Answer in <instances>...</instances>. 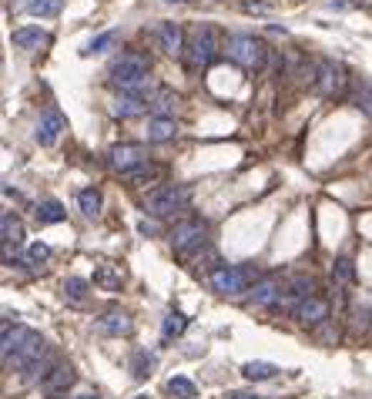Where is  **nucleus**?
Masks as SVG:
<instances>
[{"label": "nucleus", "instance_id": "14", "mask_svg": "<svg viewBox=\"0 0 372 399\" xmlns=\"http://www.w3.org/2000/svg\"><path fill=\"white\" fill-rule=\"evenodd\" d=\"M0 235H4V248H17V245H24L21 218L11 215V211H4V215H0Z\"/></svg>", "mask_w": 372, "mask_h": 399}, {"label": "nucleus", "instance_id": "36", "mask_svg": "<svg viewBox=\"0 0 372 399\" xmlns=\"http://www.w3.org/2000/svg\"><path fill=\"white\" fill-rule=\"evenodd\" d=\"M225 399H265V396H255V393H228Z\"/></svg>", "mask_w": 372, "mask_h": 399}, {"label": "nucleus", "instance_id": "11", "mask_svg": "<svg viewBox=\"0 0 372 399\" xmlns=\"http://www.w3.org/2000/svg\"><path fill=\"white\" fill-rule=\"evenodd\" d=\"M346 88V71L336 61H322L318 64V91L322 94H342Z\"/></svg>", "mask_w": 372, "mask_h": 399}, {"label": "nucleus", "instance_id": "2", "mask_svg": "<svg viewBox=\"0 0 372 399\" xmlns=\"http://www.w3.org/2000/svg\"><path fill=\"white\" fill-rule=\"evenodd\" d=\"M191 198V188L188 185H161V188L148 191V198H144V211L154 215V218H168V215H175L181 211Z\"/></svg>", "mask_w": 372, "mask_h": 399}, {"label": "nucleus", "instance_id": "38", "mask_svg": "<svg viewBox=\"0 0 372 399\" xmlns=\"http://www.w3.org/2000/svg\"><path fill=\"white\" fill-rule=\"evenodd\" d=\"M77 399H98V396H77Z\"/></svg>", "mask_w": 372, "mask_h": 399}, {"label": "nucleus", "instance_id": "31", "mask_svg": "<svg viewBox=\"0 0 372 399\" xmlns=\"http://www.w3.org/2000/svg\"><path fill=\"white\" fill-rule=\"evenodd\" d=\"M114 44H118V31H104L88 44V54H101V51H108V47H114Z\"/></svg>", "mask_w": 372, "mask_h": 399}, {"label": "nucleus", "instance_id": "4", "mask_svg": "<svg viewBox=\"0 0 372 399\" xmlns=\"http://www.w3.org/2000/svg\"><path fill=\"white\" fill-rule=\"evenodd\" d=\"M215 51H218V37H215V31H211L208 24L205 27H198L195 34H191V41H188V67H205L215 61Z\"/></svg>", "mask_w": 372, "mask_h": 399}, {"label": "nucleus", "instance_id": "23", "mask_svg": "<svg viewBox=\"0 0 372 399\" xmlns=\"http://www.w3.org/2000/svg\"><path fill=\"white\" fill-rule=\"evenodd\" d=\"M88 278H77V276H71L64 282V299L67 302H74V305H84L88 302Z\"/></svg>", "mask_w": 372, "mask_h": 399}, {"label": "nucleus", "instance_id": "1", "mask_svg": "<svg viewBox=\"0 0 372 399\" xmlns=\"http://www.w3.org/2000/svg\"><path fill=\"white\" fill-rule=\"evenodd\" d=\"M148 71H151L148 57L124 54V57H118V61L111 64L108 78H111V84H114V88H121L124 94H134V91H141L144 84H148Z\"/></svg>", "mask_w": 372, "mask_h": 399}, {"label": "nucleus", "instance_id": "32", "mask_svg": "<svg viewBox=\"0 0 372 399\" xmlns=\"http://www.w3.org/2000/svg\"><path fill=\"white\" fill-rule=\"evenodd\" d=\"M47 258H51V245L34 242L31 248H27V266H44Z\"/></svg>", "mask_w": 372, "mask_h": 399}, {"label": "nucleus", "instance_id": "16", "mask_svg": "<svg viewBox=\"0 0 372 399\" xmlns=\"http://www.w3.org/2000/svg\"><path fill=\"white\" fill-rule=\"evenodd\" d=\"M121 282H124V276H121V266H111V262H104V266L94 268V286L104 288V292H118Z\"/></svg>", "mask_w": 372, "mask_h": 399}, {"label": "nucleus", "instance_id": "13", "mask_svg": "<svg viewBox=\"0 0 372 399\" xmlns=\"http://www.w3.org/2000/svg\"><path fill=\"white\" fill-rule=\"evenodd\" d=\"M282 299V282L278 278H262L252 286V302L255 305H275Z\"/></svg>", "mask_w": 372, "mask_h": 399}, {"label": "nucleus", "instance_id": "21", "mask_svg": "<svg viewBox=\"0 0 372 399\" xmlns=\"http://www.w3.org/2000/svg\"><path fill=\"white\" fill-rule=\"evenodd\" d=\"M175 134V118H151L148 121V141H171Z\"/></svg>", "mask_w": 372, "mask_h": 399}, {"label": "nucleus", "instance_id": "35", "mask_svg": "<svg viewBox=\"0 0 372 399\" xmlns=\"http://www.w3.org/2000/svg\"><path fill=\"white\" fill-rule=\"evenodd\" d=\"M272 7L268 4H258V0H241V14H268Z\"/></svg>", "mask_w": 372, "mask_h": 399}, {"label": "nucleus", "instance_id": "19", "mask_svg": "<svg viewBox=\"0 0 372 399\" xmlns=\"http://www.w3.org/2000/svg\"><path fill=\"white\" fill-rule=\"evenodd\" d=\"M34 218L41 225H57V222H64V205L57 198H47V201H41L37 208H34Z\"/></svg>", "mask_w": 372, "mask_h": 399}, {"label": "nucleus", "instance_id": "8", "mask_svg": "<svg viewBox=\"0 0 372 399\" xmlns=\"http://www.w3.org/2000/svg\"><path fill=\"white\" fill-rule=\"evenodd\" d=\"M61 134H64V118H61V111H44L41 114V124H37V144L41 148H54L57 141H61Z\"/></svg>", "mask_w": 372, "mask_h": 399}, {"label": "nucleus", "instance_id": "27", "mask_svg": "<svg viewBox=\"0 0 372 399\" xmlns=\"http://www.w3.org/2000/svg\"><path fill=\"white\" fill-rule=\"evenodd\" d=\"M77 205H81V211H84L88 218H98L101 215V191L98 188L77 191Z\"/></svg>", "mask_w": 372, "mask_h": 399}, {"label": "nucleus", "instance_id": "25", "mask_svg": "<svg viewBox=\"0 0 372 399\" xmlns=\"http://www.w3.org/2000/svg\"><path fill=\"white\" fill-rule=\"evenodd\" d=\"M185 329H188L185 315H181V312H168V315H164V325H161V339L164 343H171V339H178Z\"/></svg>", "mask_w": 372, "mask_h": 399}, {"label": "nucleus", "instance_id": "12", "mask_svg": "<svg viewBox=\"0 0 372 399\" xmlns=\"http://www.w3.org/2000/svg\"><path fill=\"white\" fill-rule=\"evenodd\" d=\"M98 329L104 335H128L131 333V319H128V312L111 309V312H104V315L98 319Z\"/></svg>", "mask_w": 372, "mask_h": 399}, {"label": "nucleus", "instance_id": "20", "mask_svg": "<svg viewBox=\"0 0 372 399\" xmlns=\"http://www.w3.org/2000/svg\"><path fill=\"white\" fill-rule=\"evenodd\" d=\"M158 118H175V111H178V94L175 91H168V88H161L158 94H154V101L148 104Z\"/></svg>", "mask_w": 372, "mask_h": 399}, {"label": "nucleus", "instance_id": "34", "mask_svg": "<svg viewBox=\"0 0 372 399\" xmlns=\"http://www.w3.org/2000/svg\"><path fill=\"white\" fill-rule=\"evenodd\" d=\"M336 276H339L342 282H352V278H356V268H352L349 258H339V262H336Z\"/></svg>", "mask_w": 372, "mask_h": 399}, {"label": "nucleus", "instance_id": "30", "mask_svg": "<svg viewBox=\"0 0 372 399\" xmlns=\"http://www.w3.org/2000/svg\"><path fill=\"white\" fill-rule=\"evenodd\" d=\"M168 393H171L175 399H195L198 396L195 383H191V379H185V376H171V379H168Z\"/></svg>", "mask_w": 372, "mask_h": 399}, {"label": "nucleus", "instance_id": "17", "mask_svg": "<svg viewBox=\"0 0 372 399\" xmlns=\"http://www.w3.org/2000/svg\"><path fill=\"white\" fill-rule=\"evenodd\" d=\"M111 114H118V118H138V114H144V101L138 94H121V98L111 101Z\"/></svg>", "mask_w": 372, "mask_h": 399}, {"label": "nucleus", "instance_id": "22", "mask_svg": "<svg viewBox=\"0 0 372 399\" xmlns=\"http://www.w3.org/2000/svg\"><path fill=\"white\" fill-rule=\"evenodd\" d=\"M64 7V0H24V11L34 17H57Z\"/></svg>", "mask_w": 372, "mask_h": 399}, {"label": "nucleus", "instance_id": "18", "mask_svg": "<svg viewBox=\"0 0 372 399\" xmlns=\"http://www.w3.org/2000/svg\"><path fill=\"white\" fill-rule=\"evenodd\" d=\"M47 41L44 27H21V31L11 34V44L21 47V51H31V47H41Z\"/></svg>", "mask_w": 372, "mask_h": 399}, {"label": "nucleus", "instance_id": "6", "mask_svg": "<svg viewBox=\"0 0 372 399\" xmlns=\"http://www.w3.org/2000/svg\"><path fill=\"white\" fill-rule=\"evenodd\" d=\"M211 288L218 296H241L248 288V272L241 266H218L211 272Z\"/></svg>", "mask_w": 372, "mask_h": 399}, {"label": "nucleus", "instance_id": "26", "mask_svg": "<svg viewBox=\"0 0 372 399\" xmlns=\"http://www.w3.org/2000/svg\"><path fill=\"white\" fill-rule=\"evenodd\" d=\"M161 178V168L158 165H138V168H131V171H124V181H131V185H144V181H158Z\"/></svg>", "mask_w": 372, "mask_h": 399}, {"label": "nucleus", "instance_id": "37", "mask_svg": "<svg viewBox=\"0 0 372 399\" xmlns=\"http://www.w3.org/2000/svg\"><path fill=\"white\" fill-rule=\"evenodd\" d=\"M164 4H185V0H164Z\"/></svg>", "mask_w": 372, "mask_h": 399}, {"label": "nucleus", "instance_id": "9", "mask_svg": "<svg viewBox=\"0 0 372 399\" xmlns=\"http://www.w3.org/2000/svg\"><path fill=\"white\" fill-rule=\"evenodd\" d=\"M154 44L161 47L164 54H181V44H185V31L178 27V24H171V21H164V24H158L154 27Z\"/></svg>", "mask_w": 372, "mask_h": 399}, {"label": "nucleus", "instance_id": "7", "mask_svg": "<svg viewBox=\"0 0 372 399\" xmlns=\"http://www.w3.org/2000/svg\"><path fill=\"white\" fill-rule=\"evenodd\" d=\"M108 161H111V168H118L121 175H124V171L144 165L148 161V151H144L141 144H118V148L108 151Z\"/></svg>", "mask_w": 372, "mask_h": 399}, {"label": "nucleus", "instance_id": "15", "mask_svg": "<svg viewBox=\"0 0 372 399\" xmlns=\"http://www.w3.org/2000/svg\"><path fill=\"white\" fill-rule=\"evenodd\" d=\"M74 386V369L71 366H54L51 373L44 376V393H67V389Z\"/></svg>", "mask_w": 372, "mask_h": 399}, {"label": "nucleus", "instance_id": "3", "mask_svg": "<svg viewBox=\"0 0 372 399\" xmlns=\"http://www.w3.org/2000/svg\"><path fill=\"white\" fill-rule=\"evenodd\" d=\"M225 51H228L231 61H238V64L248 67V71H258V67L265 64V44L262 41H255V37H248V34H235V37H228Z\"/></svg>", "mask_w": 372, "mask_h": 399}, {"label": "nucleus", "instance_id": "29", "mask_svg": "<svg viewBox=\"0 0 372 399\" xmlns=\"http://www.w3.org/2000/svg\"><path fill=\"white\" fill-rule=\"evenodd\" d=\"M308 296H312V278H306V276L292 278V282H288V288H285V299H292L296 305L302 299H308Z\"/></svg>", "mask_w": 372, "mask_h": 399}, {"label": "nucleus", "instance_id": "24", "mask_svg": "<svg viewBox=\"0 0 372 399\" xmlns=\"http://www.w3.org/2000/svg\"><path fill=\"white\" fill-rule=\"evenodd\" d=\"M154 369V355L148 349H134L131 353V376L134 379H148Z\"/></svg>", "mask_w": 372, "mask_h": 399}, {"label": "nucleus", "instance_id": "5", "mask_svg": "<svg viewBox=\"0 0 372 399\" xmlns=\"http://www.w3.org/2000/svg\"><path fill=\"white\" fill-rule=\"evenodd\" d=\"M205 222H198V218H188V222L175 225V232H171V245H175V252L181 258H191L205 245Z\"/></svg>", "mask_w": 372, "mask_h": 399}, {"label": "nucleus", "instance_id": "10", "mask_svg": "<svg viewBox=\"0 0 372 399\" xmlns=\"http://www.w3.org/2000/svg\"><path fill=\"white\" fill-rule=\"evenodd\" d=\"M292 315H296L302 325H318V322L328 319V302L318 299V296H308V299H302L296 309H292Z\"/></svg>", "mask_w": 372, "mask_h": 399}, {"label": "nucleus", "instance_id": "33", "mask_svg": "<svg viewBox=\"0 0 372 399\" xmlns=\"http://www.w3.org/2000/svg\"><path fill=\"white\" fill-rule=\"evenodd\" d=\"M356 108H359L366 118H372V88H359V91H356Z\"/></svg>", "mask_w": 372, "mask_h": 399}, {"label": "nucleus", "instance_id": "28", "mask_svg": "<svg viewBox=\"0 0 372 399\" xmlns=\"http://www.w3.org/2000/svg\"><path fill=\"white\" fill-rule=\"evenodd\" d=\"M275 373H278V366H272V363H245V366H241V376L252 379V383H265V379H272Z\"/></svg>", "mask_w": 372, "mask_h": 399}]
</instances>
